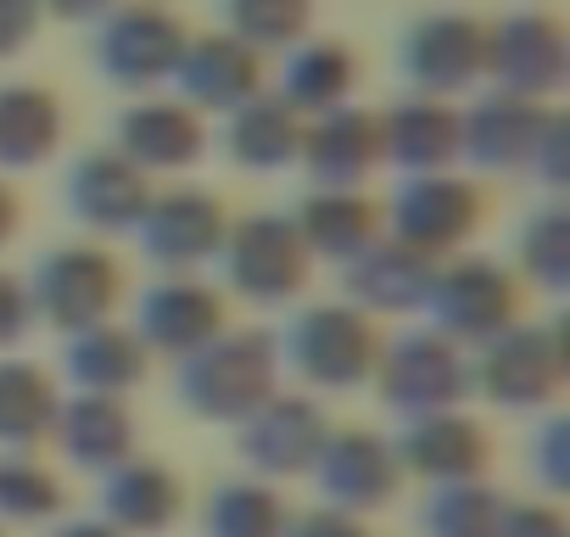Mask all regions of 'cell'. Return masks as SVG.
Here are the masks:
<instances>
[{
	"mask_svg": "<svg viewBox=\"0 0 570 537\" xmlns=\"http://www.w3.org/2000/svg\"><path fill=\"white\" fill-rule=\"evenodd\" d=\"M279 348L268 331H218L207 348L179 359V398L207 420H246L263 398H274Z\"/></svg>",
	"mask_w": 570,
	"mask_h": 537,
	"instance_id": "6da1fadb",
	"label": "cell"
},
{
	"mask_svg": "<svg viewBox=\"0 0 570 537\" xmlns=\"http://www.w3.org/2000/svg\"><path fill=\"white\" fill-rule=\"evenodd\" d=\"M29 286V309L35 320L57 325V331H85V325H101L118 314V297H124V268L107 246L96 241H68V246H51L35 275H23Z\"/></svg>",
	"mask_w": 570,
	"mask_h": 537,
	"instance_id": "7a4b0ae2",
	"label": "cell"
},
{
	"mask_svg": "<svg viewBox=\"0 0 570 537\" xmlns=\"http://www.w3.org/2000/svg\"><path fill=\"white\" fill-rule=\"evenodd\" d=\"M218 263H224L229 292H240L246 303H263V309L297 303L314 275V257H308L292 213H246L240 224H229Z\"/></svg>",
	"mask_w": 570,
	"mask_h": 537,
	"instance_id": "3957f363",
	"label": "cell"
},
{
	"mask_svg": "<svg viewBox=\"0 0 570 537\" xmlns=\"http://www.w3.org/2000/svg\"><path fill=\"white\" fill-rule=\"evenodd\" d=\"M274 348H279V364H292L314 387H358L381 359L375 320L358 314L353 303L297 309L285 320V331L274 336Z\"/></svg>",
	"mask_w": 570,
	"mask_h": 537,
	"instance_id": "277c9868",
	"label": "cell"
},
{
	"mask_svg": "<svg viewBox=\"0 0 570 537\" xmlns=\"http://www.w3.org/2000/svg\"><path fill=\"white\" fill-rule=\"evenodd\" d=\"M185 46H190V29L179 23V12L157 7V0H129V7H112L101 18L96 68H101L107 85L151 96L174 79Z\"/></svg>",
	"mask_w": 570,
	"mask_h": 537,
	"instance_id": "5b68a950",
	"label": "cell"
},
{
	"mask_svg": "<svg viewBox=\"0 0 570 537\" xmlns=\"http://www.w3.org/2000/svg\"><path fill=\"white\" fill-rule=\"evenodd\" d=\"M420 314L431 320V331H442L448 342H487L503 325L520 320V275L503 268L498 257H453L436 263V281L420 303Z\"/></svg>",
	"mask_w": 570,
	"mask_h": 537,
	"instance_id": "8992f818",
	"label": "cell"
},
{
	"mask_svg": "<svg viewBox=\"0 0 570 537\" xmlns=\"http://www.w3.org/2000/svg\"><path fill=\"white\" fill-rule=\"evenodd\" d=\"M229 235V213L213 191H196V185H168V191H151L140 224H135V241L140 252L163 268V275H196V268L218 263V246Z\"/></svg>",
	"mask_w": 570,
	"mask_h": 537,
	"instance_id": "52a82bcc",
	"label": "cell"
},
{
	"mask_svg": "<svg viewBox=\"0 0 570 537\" xmlns=\"http://www.w3.org/2000/svg\"><path fill=\"white\" fill-rule=\"evenodd\" d=\"M487 218V202H481V191L464 179V174H409L403 185H397V196H392V207H386V235H397L403 246H414V252H425V257H448V252H459L470 235H475V224Z\"/></svg>",
	"mask_w": 570,
	"mask_h": 537,
	"instance_id": "ba28073f",
	"label": "cell"
},
{
	"mask_svg": "<svg viewBox=\"0 0 570 537\" xmlns=\"http://www.w3.org/2000/svg\"><path fill=\"white\" fill-rule=\"evenodd\" d=\"M397 68L414 85V96L453 101L487 79V23L470 12H425L409 23Z\"/></svg>",
	"mask_w": 570,
	"mask_h": 537,
	"instance_id": "9c48e42d",
	"label": "cell"
},
{
	"mask_svg": "<svg viewBox=\"0 0 570 537\" xmlns=\"http://www.w3.org/2000/svg\"><path fill=\"white\" fill-rule=\"evenodd\" d=\"M570 46L564 23L553 12H509L487 23V79L492 90L525 96V101H553L564 90Z\"/></svg>",
	"mask_w": 570,
	"mask_h": 537,
	"instance_id": "30bf717a",
	"label": "cell"
},
{
	"mask_svg": "<svg viewBox=\"0 0 570 537\" xmlns=\"http://www.w3.org/2000/svg\"><path fill=\"white\" fill-rule=\"evenodd\" d=\"M559 375H564V342L553 325H537V320L503 325L498 336L481 342V359L470 364V381L509 409H531L553 398Z\"/></svg>",
	"mask_w": 570,
	"mask_h": 537,
	"instance_id": "8fae6325",
	"label": "cell"
},
{
	"mask_svg": "<svg viewBox=\"0 0 570 537\" xmlns=\"http://www.w3.org/2000/svg\"><path fill=\"white\" fill-rule=\"evenodd\" d=\"M381 370V392L392 409L403 414H436V409H453L470 387V359L459 342H448L442 331H403L392 348H381L375 359Z\"/></svg>",
	"mask_w": 570,
	"mask_h": 537,
	"instance_id": "7c38bea8",
	"label": "cell"
},
{
	"mask_svg": "<svg viewBox=\"0 0 570 537\" xmlns=\"http://www.w3.org/2000/svg\"><path fill=\"white\" fill-rule=\"evenodd\" d=\"M146 202H151V179L112 146L79 152V163L62 179V207L90 235H135Z\"/></svg>",
	"mask_w": 570,
	"mask_h": 537,
	"instance_id": "4fadbf2b",
	"label": "cell"
},
{
	"mask_svg": "<svg viewBox=\"0 0 570 537\" xmlns=\"http://www.w3.org/2000/svg\"><path fill=\"white\" fill-rule=\"evenodd\" d=\"M229 303L218 286H207L202 275H157L146 292H140V309H135V336L146 342V353H168V359H185L196 348H207L224 325Z\"/></svg>",
	"mask_w": 570,
	"mask_h": 537,
	"instance_id": "5bb4252c",
	"label": "cell"
},
{
	"mask_svg": "<svg viewBox=\"0 0 570 537\" xmlns=\"http://www.w3.org/2000/svg\"><path fill=\"white\" fill-rule=\"evenodd\" d=\"M112 152H124L146 179L151 174H185L207 152V124L179 96H135L112 124Z\"/></svg>",
	"mask_w": 570,
	"mask_h": 537,
	"instance_id": "9a60e30c",
	"label": "cell"
},
{
	"mask_svg": "<svg viewBox=\"0 0 570 537\" xmlns=\"http://www.w3.org/2000/svg\"><path fill=\"white\" fill-rule=\"evenodd\" d=\"M548 113H553V101L487 90L470 107H459V157L475 163L481 174H525Z\"/></svg>",
	"mask_w": 570,
	"mask_h": 537,
	"instance_id": "2e32d148",
	"label": "cell"
},
{
	"mask_svg": "<svg viewBox=\"0 0 570 537\" xmlns=\"http://www.w3.org/2000/svg\"><path fill=\"white\" fill-rule=\"evenodd\" d=\"M431 281H436V257L403 246L386 230L342 263V297L358 314H420Z\"/></svg>",
	"mask_w": 570,
	"mask_h": 537,
	"instance_id": "e0dca14e",
	"label": "cell"
},
{
	"mask_svg": "<svg viewBox=\"0 0 570 537\" xmlns=\"http://www.w3.org/2000/svg\"><path fill=\"white\" fill-rule=\"evenodd\" d=\"M297 163H303L308 185L364 191V179L381 168V113L347 101V107H331V113L308 118Z\"/></svg>",
	"mask_w": 570,
	"mask_h": 537,
	"instance_id": "ac0fdd59",
	"label": "cell"
},
{
	"mask_svg": "<svg viewBox=\"0 0 570 537\" xmlns=\"http://www.w3.org/2000/svg\"><path fill=\"white\" fill-rule=\"evenodd\" d=\"M174 85H179V101L196 107L202 118L207 113H235L240 101H252L263 90V57L252 46H240L235 35H196L174 68Z\"/></svg>",
	"mask_w": 570,
	"mask_h": 537,
	"instance_id": "d6986e66",
	"label": "cell"
},
{
	"mask_svg": "<svg viewBox=\"0 0 570 537\" xmlns=\"http://www.w3.org/2000/svg\"><path fill=\"white\" fill-rule=\"evenodd\" d=\"M381 163L409 174H448L459 163V107L442 96H403L381 113Z\"/></svg>",
	"mask_w": 570,
	"mask_h": 537,
	"instance_id": "ffe728a7",
	"label": "cell"
},
{
	"mask_svg": "<svg viewBox=\"0 0 570 537\" xmlns=\"http://www.w3.org/2000/svg\"><path fill=\"white\" fill-rule=\"evenodd\" d=\"M224 152L235 168H252V174H279V168H297V152H303V129L308 118L279 101L274 90H257L252 101H240L235 113H224Z\"/></svg>",
	"mask_w": 570,
	"mask_h": 537,
	"instance_id": "44dd1931",
	"label": "cell"
},
{
	"mask_svg": "<svg viewBox=\"0 0 570 537\" xmlns=\"http://www.w3.org/2000/svg\"><path fill=\"white\" fill-rule=\"evenodd\" d=\"M308 257H325V263H347L353 252H364L375 235H381V207L364 196V191H331V185H308V196L297 202L292 213Z\"/></svg>",
	"mask_w": 570,
	"mask_h": 537,
	"instance_id": "7402d4cb",
	"label": "cell"
},
{
	"mask_svg": "<svg viewBox=\"0 0 570 537\" xmlns=\"http://www.w3.org/2000/svg\"><path fill=\"white\" fill-rule=\"evenodd\" d=\"M358 90V57L342 40H297L279 51V101H292L303 118H320L331 107H347Z\"/></svg>",
	"mask_w": 570,
	"mask_h": 537,
	"instance_id": "603a6c76",
	"label": "cell"
},
{
	"mask_svg": "<svg viewBox=\"0 0 570 537\" xmlns=\"http://www.w3.org/2000/svg\"><path fill=\"white\" fill-rule=\"evenodd\" d=\"M62 101L46 85H0V168H40L62 146Z\"/></svg>",
	"mask_w": 570,
	"mask_h": 537,
	"instance_id": "cb8c5ba5",
	"label": "cell"
},
{
	"mask_svg": "<svg viewBox=\"0 0 570 537\" xmlns=\"http://www.w3.org/2000/svg\"><path fill=\"white\" fill-rule=\"evenodd\" d=\"M325 448V414L308 398H263L246 414V453L268 470H303Z\"/></svg>",
	"mask_w": 570,
	"mask_h": 537,
	"instance_id": "d4e9b609",
	"label": "cell"
},
{
	"mask_svg": "<svg viewBox=\"0 0 570 537\" xmlns=\"http://www.w3.org/2000/svg\"><path fill=\"white\" fill-rule=\"evenodd\" d=\"M151 353L135 331L101 320V325H85L68 336V375L85 387V392H101V398H118L129 392L140 375H146Z\"/></svg>",
	"mask_w": 570,
	"mask_h": 537,
	"instance_id": "484cf974",
	"label": "cell"
},
{
	"mask_svg": "<svg viewBox=\"0 0 570 537\" xmlns=\"http://www.w3.org/2000/svg\"><path fill=\"white\" fill-rule=\"evenodd\" d=\"M308 23L314 0H224V35H235L257 57L292 51L297 40H308Z\"/></svg>",
	"mask_w": 570,
	"mask_h": 537,
	"instance_id": "4316f807",
	"label": "cell"
},
{
	"mask_svg": "<svg viewBox=\"0 0 570 537\" xmlns=\"http://www.w3.org/2000/svg\"><path fill=\"white\" fill-rule=\"evenodd\" d=\"M62 442L79 465H112L129 453V414L118 398L85 392L62 409Z\"/></svg>",
	"mask_w": 570,
	"mask_h": 537,
	"instance_id": "83f0119b",
	"label": "cell"
},
{
	"mask_svg": "<svg viewBox=\"0 0 570 537\" xmlns=\"http://www.w3.org/2000/svg\"><path fill=\"white\" fill-rule=\"evenodd\" d=\"M514 263H520V275L542 292H564L570 286V213L559 202L537 207L520 235H514Z\"/></svg>",
	"mask_w": 570,
	"mask_h": 537,
	"instance_id": "f1b7e54d",
	"label": "cell"
},
{
	"mask_svg": "<svg viewBox=\"0 0 570 537\" xmlns=\"http://www.w3.org/2000/svg\"><path fill=\"white\" fill-rule=\"evenodd\" d=\"M51 420H57L51 375L23 359H0V442H29Z\"/></svg>",
	"mask_w": 570,
	"mask_h": 537,
	"instance_id": "f546056e",
	"label": "cell"
},
{
	"mask_svg": "<svg viewBox=\"0 0 570 537\" xmlns=\"http://www.w3.org/2000/svg\"><path fill=\"white\" fill-rule=\"evenodd\" d=\"M481 448H487L481 431H475L464 414H453V409L420 414L414 431H409V442H403V453H409L420 470H436V476H464V470H475Z\"/></svg>",
	"mask_w": 570,
	"mask_h": 537,
	"instance_id": "4dcf8cb0",
	"label": "cell"
},
{
	"mask_svg": "<svg viewBox=\"0 0 570 537\" xmlns=\"http://www.w3.org/2000/svg\"><path fill=\"white\" fill-rule=\"evenodd\" d=\"M325 481L336 498L375 504L392 487V453L375 437H342L336 448H325Z\"/></svg>",
	"mask_w": 570,
	"mask_h": 537,
	"instance_id": "1f68e13d",
	"label": "cell"
},
{
	"mask_svg": "<svg viewBox=\"0 0 570 537\" xmlns=\"http://www.w3.org/2000/svg\"><path fill=\"white\" fill-rule=\"evenodd\" d=\"M174 481L163 476V470H151V465H135V470H124L118 481H112V509L129 520V526H157V520H168L174 515Z\"/></svg>",
	"mask_w": 570,
	"mask_h": 537,
	"instance_id": "d6a6232c",
	"label": "cell"
},
{
	"mask_svg": "<svg viewBox=\"0 0 570 537\" xmlns=\"http://www.w3.org/2000/svg\"><path fill=\"white\" fill-rule=\"evenodd\" d=\"M274 520L279 509L263 487H224L218 504L207 509V526L218 537H274Z\"/></svg>",
	"mask_w": 570,
	"mask_h": 537,
	"instance_id": "836d02e7",
	"label": "cell"
},
{
	"mask_svg": "<svg viewBox=\"0 0 570 537\" xmlns=\"http://www.w3.org/2000/svg\"><path fill=\"white\" fill-rule=\"evenodd\" d=\"M487 520H492V504L470 487H453L442 492V504H431L436 537H487Z\"/></svg>",
	"mask_w": 570,
	"mask_h": 537,
	"instance_id": "e575fe53",
	"label": "cell"
},
{
	"mask_svg": "<svg viewBox=\"0 0 570 537\" xmlns=\"http://www.w3.org/2000/svg\"><path fill=\"white\" fill-rule=\"evenodd\" d=\"M57 504V487L35 465H0V509L12 515H46Z\"/></svg>",
	"mask_w": 570,
	"mask_h": 537,
	"instance_id": "d590c367",
	"label": "cell"
},
{
	"mask_svg": "<svg viewBox=\"0 0 570 537\" xmlns=\"http://www.w3.org/2000/svg\"><path fill=\"white\" fill-rule=\"evenodd\" d=\"M35 325V309H29V286L23 275L12 268H0V348H18Z\"/></svg>",
	"mask_w": 570,
	"mask_h": 537,
	"instance_id": "8d00e7d4",
	"label": "cell"
},
{
	"mask_svg": "<svg viewBox=\"0 0 570 537\" xmlns=\"http://www.w3.org/2000/svg\"><path fill=\"white\" fill-rule=\"evenodd\" d=\"M525 174H542V185H548V191H559V185H564V113H559V107L548 113V124H542V135H537V146H531Z\"/></svg>",
	"mask_w": 570,
	"mask_h": 537,
	"instance_id": "74e56055",
	"label": "cell"
},
{
	"mask_svg": "<svg viewBox=\"0 0 570 537\" xmlns=\"http://www.w3.org/2000/svg\"><path fill=\"white\" fill-rule=\"evenodd\" d=\"M40 0H0V62L18 57L35 35H40Z\"/></svg>",
	"mask_w": 570,
	"mask_h": 537,
	"instance_id": "f35d334b",
	"label": "cell"
},
{
	"mask_svg": "<svg viewBox=\"0 0 570 537\" xmlns=\"http://www.w3.org/2000/svg\"><path fill=\"white\" fill-rule=\"evenodd\" d=\"M118 0H40V12L62 18V23H101Z\"/></svg>",
	"mask_w": 570,
	"mask_h": 537,
	"instance_id": "ab89813d",
	"label": "cell"
},
{
	"mask_svg": "<svg viewBox=\"0 0 570 537\" xmlns=\"http://www.w3.org/2000/svg\"><path fill=\"white\" fill-rule=\"evenodd\" d=\"M18 224H23V202H18V191L0 179V252L12 246V235H18Z\"/></svg>",
	"mask_w": 570,
	"mask_h": 537,
	"instance_id": "60d3db41",
	"label": "cell"
},
{
	"mask_svg": "<svg viewBox=\"0 0 570 537\" xmlns=\"http://www.w3.org/2000/svg\"><path fill=\"white\" fill-rule=\"evenodd\" d=\"M509 537H559V526H553L548 515H525V520L509 526Z\"/></svg>",
	"mask_w": 570,
	"mask_h": 537,
	"instance_id": "b9f144b4",
	"label": "cell"
},
{
	"mask_svg": "<svg viewBox=\"0 0 570 537\" xmlns=\"http://www.w3.org/2000/svg\"><path fill=\"white\" fill-rule=\"evenodd\" d=\"M308 537H358V531H347V526H336V520H320Z\"/></svg>",
	"mask_w": 570,
	"mask_h": 537,
	"instance_id": "7bdbcfd3",
	"label": "cell"
},
{
	"mask_svg": "<svg viewBox=\"0 0 570 537\" xmlns=\"http://www.w3.org/2000/svg\"><path fill=\"white\" fill-rule=\"evenodd\" d=\"M68 537H107V531H90V526H85V531H68Z\"/></svg>",
	"mask_w": 570,
	"mask_h": 537,
	"instance_id": "ee69618b",
	"label": "cell"
}]
</instances>
